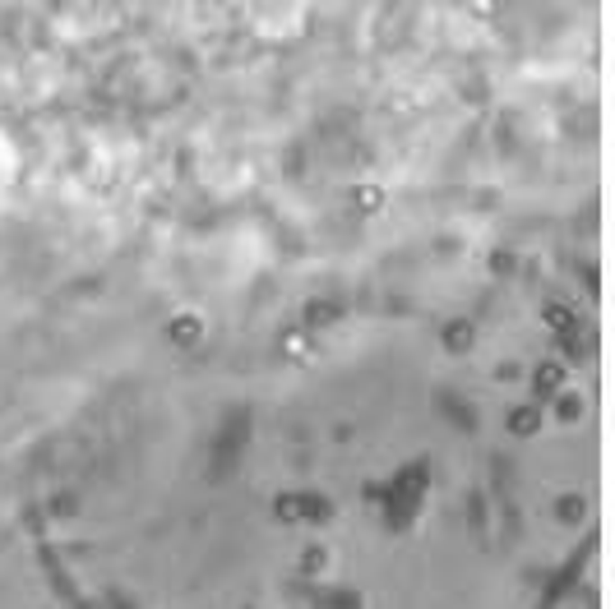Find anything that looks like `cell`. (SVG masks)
Returning a JSON list of instances; mask_svg holds the SVG:
<instances>
[{"mask_svg":"<svg viewBox=\"0 0 615 609\" xmlns=\"http://www.w3.org/2000/svg\"><path fill=\"white\" fill-rule=\"evenodd\" d=\"M167 333L176 337V346H195V342H200V333H204V323H200V318H176Z\"/></svg>","mask_w":615,"mask_h":609,"instance_id":"cell-1","label":"cell"},{"mask_svg":"<svg viewBox=\"0 0 615 609\" xmlns=\"http://www.w3.org/2000/svg\"><path fill=\"white\" fill-rule=\"evenodd\" d=\"M509 429H514V434H532V429H542V411H527V406H523V411L509 420Z\"/></svg>","mask_w":615,"mask_h":609,"instance_id":"cell-2","label":"cell"},{"mask_svg":"<svg viewBox=\"0 0 615 609\" xmlns=\"http://www.w3.org/2000/svg\"><path fill=\"white\" fill-rule=\"evenodd\" d=\"M444 346H449V351H463V346H472V328H468V323H453L449 337H444Z\"/></svg>","mask_w":615,"mask_h":609,"instance_id":"cell-3","label":"cell"},{"mask_svg":"<svg viewBox=\"0 0 615 609\" xmlns=\"http://www.w3.org/2000/svg\"><path fill=\"white\" fill-rule=\"evenodd\" d=\"M564 383V370H560V364H542V370H536V388H560Z\"/></svg>","mask_w":615,"mask_h":609,"instance_id":"cell-4","label":"cell"},{"mask_svg":"<svg viewBox=\"0 0 615 609\" xmlns=\"http://www.w3.org/2000/svg\"><path fill=\"white\" fill-rule=\"evenodd\" d=\"M287 351H292V355H305V351H311V342H305V333H301V328H292V333H287Z\"/></svg>","mask_w":615,"mask_h":609,"instance_id":"cell-5","label":"cell"},{"mask_svg":"<svg viewBox=\"0 0 615 609\" xmlns=\"http://www.w3.org/2000/svg\"><path fill=\"white\" fill-rule=\"evenodd\" d=\"M361 208H379V189H375V185L361 189Z\"/></svg>","mask_w":615,"mask_h":609,"instance_id":"cell-6","label":"cell"},{"mask_svg":"<svg viewBox=\"0 0 615 609\" xmlns=\"http://www.w3.org/2000/svg\"><path fill=\"white\" fill-rule=\"evenodd\" d=\"M560 512H564V517H579V512H583V503H579V499H564V503H560Z\"/></svg>","mask_w":615,"mask_h":609,"instance_id":"cell-7","label":"cell"}]
</instances>
